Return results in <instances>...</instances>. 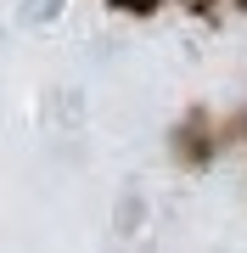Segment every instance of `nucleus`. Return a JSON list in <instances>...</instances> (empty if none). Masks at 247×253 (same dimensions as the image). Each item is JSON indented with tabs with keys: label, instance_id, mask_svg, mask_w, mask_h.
<instances>
[{
	"label": "nucleus",
	"instance_id": "f257e3e1",
	"mask_svg": "<svg viewBox=\"0 0 247 253\" xmlns=\"http://www.w3.org/2000/svg\"><path fill=\"white\" fill-rule=\"evenodd\" d=\"M112 6H124V11H152L157 0H112Z\"/></svg>",
	"mask_w": 247,
	"mask_h": 253
}]
</instances>
